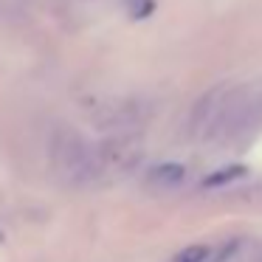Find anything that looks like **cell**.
Wrapping results in <instances>:
<instances>
[{"instance_id":"obj_2","label":"cell","mask_w":262,"mask_h":262,"mask_svg":"<svg viewBox=\"0 0 262 262\" xmlns=\"http://www.w3.org/2000/svg\"><path fill=\"white\" fill-rule=\"evenodd\" d=\"M93 158H96V175L102 178H116L121 172L133 169L136 161L141 158V138L133 130L116 133V136L104 138L99 147H93Z\"/></svg>"},{"instance_id":"obj_3","label":"cell","mask_w":262,"mask_h":262,"mask_svg":"<svg viewBox=\"0 0 262 262\" xmlns=\"http://www.w3.org/2000/svg\"><path fill=\"white\" fill-rule=\"evenodd\" d=\"M183 181H186V166L169 161V164H158V166L149 169L147 189H152V192H172V189H178Z\"/></svg>"},{"instance_id":"obj_4","label":"cell","mask_w":262,"mask_h":262,"mask_svg":"<svg viewBox=\"0 0 262 262\" xmlns=\"http://www.w3.org/2000/svg\"><path fill=\"white\" fill-rule=\"evenodd\" d=\"M245 166H239V164H234V166H226V169H217L214 175H209L203 181V186L206 189H214V186H226V183H231V181H239V178L245 175Z\"/></svg>"},{"instance_id":"obj_1","label":"cell","mask_w":262,"mask_h":262,"mask_svg":"<svg viewBox=\"0 0 262 262\" xmlns=\"http://www.w3.org/2000/svg\"><path fill=\"white\" fill-rule=\"evenodd\" d=\"M54 169L68 186H91L99 181L93 147L74 130H62L54 141Z\"/></svg>"},{"instance_id":"obj_5","label":"cell","mask_w":262,"mask_h":262,"mask_svg":"<svg viewBox=\"0 0 262 262\" xmlns=\"http://www.w3.org/2000/svg\"><path fill=\"white\" fill-rule=\"evenodd\" d=\"M206 256H209V248H206V245H189V248H183L172 262H206Z\"/></svg>"}]
</instances>
